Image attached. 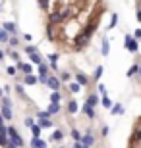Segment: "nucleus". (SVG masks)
<instances>
[{"instance_id":"6ab92c4d","label":"nucleus","mask_w":141,"mask_h":148,"mask_svg":"<svg viewBox=\"0 0 141 148\" xmlns=\"http://www.w3.org/2000/svg\"><path fill=\"white\" fill-rule=\"evenodd\" d=\"M29 60H31L33 64H37V66H41V64H43V60H41V56H39V52H37V50L29 54Z\"/></svg>"},{"instance_id":"c85d7f7f","label":"nucleus","mask_w":141,"mask_h":148,"mask_svg":"<svg viewBox=\"0 0 141 148\" xmlns=\"http://www.w3.org/2000/svg\"><path fill=\"white\" fill-rule=\"evenodd\" d=\"M101 104H103L104 108H108V110H110V108H112V100H110L108 96H103V98H101Z\"/></svg>"},{"instance_id":"72a5a7b5","label":"nucleus","mask_w":141,"mask_h":148,"mask_svg":"<svg viewBox=\"0 0 141 148\" xmlns=\"http://www.w3.org/2000/svg\"><path fill=\"white\" fill-rule=\"evenodd\" d=\"M8 44H10L12 48H16L17 44H19V38H17V37H10V40H8Z\"/></svg>"},{"instance_id":"f257e3e1","label":"nucleus","mask_w":141,"mask_h":148,"mask_svg":"<svg viewBox=\"0 0 141 148\" xmlns=\"http://www.w3.org/2000/svg\"><path fill=\"white\" fill-rule=\"evenodd\" d=\"M6 133H8V137H10V143H14L17 148H23V138H22V135L16 131V127H6Z\"/></svg>"},{"instance_id":"f03ea898","label":"nucleus","mask_w":141,"mask_h":148,"mask_svg":"<svg viewBox=\"0 0 141 148\" xmlns=\"http://www.w3.org/2000/svg\"><path fill=\"white\" fill-rule=\"evenodd\" d=\"M0 115L4 117V119H12L14 115H12V102L10 98H2L0 102Z\"/></svg>"},{"instance_id":"cd10ccee","label":"nucleus","mask_w":141,"mask_h":148,"mask_svg":"<svg viewBox=\"0 0 141 148\" xmlns=\"http://www.w3.org/2000/svg\"><path fill=\"white\" fill-rule=\"evenodd\" d=\"M62 138H64V131H54L52 133V137H50V140H62Z\"/></svg>"},{"instance_id":"9b49d317","label":"nucleus","mask_w":141,"mask_h":148,"mask_svg":"<svg viewBox=\"0 0 141 148\" xmlns=\"http://www.w3.org/2000/svg\"><path fill=\"white\" fill-rule=\"evenodd\" d=\"M81 144H85V146H91L93 143H95V138L91 137V129H87L85 135H81V140H79Z\"/></svg>"},{"instance_id":"412c9836","label":"nucleus","mask_w":141,"mask_h":148,"mask_svg":"<svg viewBox=\"0 0 141 148\" xmlns=\"http://www.w3.org/2000/svg\"><path fill=\"white\" fill-rule=\"evenodd\" d=\"M47 112H49V115H56L60 112V104H52V102H50L49 108H47Z\"/></svg>"},{"instance_id":"8fccbe9b","label":"nucleus","mask_w":141,"mask_h":148,"mask_svg":"<svg viewBox=\"0 0 141 148\" xmlns=\"http://www.w3.org/2000/svg\"><path fill=\"white\" fill-rule=\"evenodd\" d=\"M4 148H17V146H16V144H14V143H10V140H8V144H6Z\"/></svg>"},{"instance_id":"5701e85b","label":"nucleus","mask_w":141,"mask_h":148,"mask_svg":"<svg viewBox=\"0 0 141 148\" xmlns=\"http://www.w3.org/2000/svg\"><path fill=\"white\" fill-rule=\"evenodd\" d=\"M122 112H124V108H122V104H114L112 108H110V114H112V115H120Z\"/></svg>"},{"instance_id":"ddd939ff","label":"nucleus","mask_w":141,"mask_h":148,"mask_svg":"<svg viewBox=\"0 0 141 148\" xmlns=\"http://www.w3.org/2000/svg\"><path fill=\"white\" fill-rule=\"evenodd\" d=\"M17 69H19L23 75H31L33 73V66L31 64H22V62H17Z\"/></svg>"},{"instance_id":"4468645a","label":"nucleus","mask_w":141,"mask_h":148,"mask_svg":"<svg viewBox=\"0 0 141 148\" xmlns=\"http://www.w3.org/2000/svg\"><path fill=\"white\" fill-rule=\"evenodd\" d=\"M81 110L87 114V117H89V119H95V117H97V112H95V108H91V106L83 104V106H81Z\"/></svg>"},{"instance_id":"3c124183","label":"nucleus","mask_w":141,"mask_h":148,"mask_svg":"<svg viewBox=\"0 0 141 148\" xmlns=\"http://www.w3.org/2000/svg\"><path fill=\"white\" fill-rule=\"evenodd\" d=\"M50 69L52 71H58V64H50Z\"/></svg>"},{"instance_id":"c756f323","label":"nucleus","mask_w":141,"mask_h":148,"mask_svg":"<svg viewBox=\"0 0 141 148\" xmlns=\"http://www.w3.org/2000/svg\"><path fill=\"white\" fill-rule=\"evenodd\" d=\"M118 25V14H112V17H110V25H108V29H114Z\"/></svg>"},{"instance_id":"37998d69","label":"nucleus","mask_w":141,"mask_h":148,"mask_svg":"<svg viewBox=\"0 0 141 148\" xmlns=\"http://www.w3.org/2000/svg\"><path fill=\"white\" fill-rule=\"evenodd\" d=\"M99 92L103 94V96H106V88H104V85H99Z\"/></svg>"},{"instance_id":"de8ad7c7","label":"nucleus","mask_w":141,"mask_h":148,"mask_svg":"<svg viewBox=\"0 0 141 148\" xmlns=\"http://www.w3.org/2000/svg\"><path fill=\"white\" fill-rule=\"evenodd\" d=\"M135 16H137V21L141 23V10H139V8H137V12H135Z\"/></svg>"},{"instance_id":"f8f14e48","label":"nucleus","mask_w":141,"mask_h":148,"mask_svg":"<svg viewBox=\"0 0 141 148\" xmlns=\"http://www.w3.org/2000/svg\"><path fill=\"white\" fill-rule=\"evenodd\" d=\"M99 102H101L99 94H95V92H93V94H89V96H87V102H85V104H87V106H91V108H97V106H99Z\"/></svg>"},{"instance_id":"39448f33","label":"nucleus","mask_w":141,"mask_h":148,"mask_svg":"<svg viewBox=\"0 0 141 148\" xmlns=\"http://www.w3.org/2000/svg\"><path fill=\"white\" fill-rule=\"evenodd\" d=\"M49 23L50 25H62V17H60V12L54 10V12H49Z\"/></svg>"},{"instance_id":"9d476101","label":"nucleus","mask_w":141,"mask_h":148,"mask_svg":"<svg viewBox=\"0 0 141 148\" xmlns=\"http://www.w3.org/2000/svg\"><path fill=\"white\" fill-rule=\"evenodd\" d=\"M2 29H4L6 33H10V37H16V33H17L16 23H12V21H6L4 25H2Z\"/></svg>"},{"instance_id":"423d86ee","label":"nucleus","mask_w":141,"mask_h":148,"mask_svg":"<svg viewBox=\"0 0 141 148\" xmlns=\"http://www.w3.org/2000/svg\"><path fill=\"white\" fill-rule=\"evenodd\" d=\"M44 85H47L50 90H58V88H60V79H58V77H54V75H49V79H47Z\"/></svg>"},{"instance_id":"dca6fc26","label":"nucleus","mask_w":141,"mask_h":148,"mask_svg":"<svg viewBox=\"0 0 141 148\" xmlns=\"http://www.w3.org/2000/svg\"><path fill=\"white\" fill-rule=\"evenodd\" d=\"M23 83H25V85H37V83H39V77L33 75V73H31V75H25V77H23Z\"/></svg>"},{"instance_id":"c9c22d12","label":"nucleus","mask_w":141,"mask_h":148,"mask_svg":"<svg viewBox=\"0 0 141 148\" xmlns=\"http://www.w3.org/2000/svg\"><path fill=\"white\" fill-rule=\"evenodd\" d=\"M37 117H39V119H49L50 115H49V112H47V110H43V112H37Z\"/></svg>"},{"instance_id":"b1692460","label":"nucleus","mask_w":141,"mask_h":148,"mask_svg":"<svg viewBox=\"0 0 141 148\" xmlns=\"http://www.w3.org/2000/svg\"><path fill=\"white\" fill-rule=\"evenodd\" d=\"M103 69H104L103 66H97V69L93 71V79H95V81H99V79L103 77Z\"/></svg>"},{"instance_id":"6e6d98bb","label":"nucleus","mask_w":141,"mask_h":148,"mask_svg":"<svg viewBox=\"0 0 141 148\" xmlns=\"http://www.w3.org/2000/svg\"><path fill=\"white\" fill-rule=\"evenodd\" d=\"M58 148H66V146H58Z\"/></svg>"},{"instance_id":"e433bc0d","label":"nucleus","mask_w":141,"mask_h":148,"mask_svg":"<svg viewBox=\"0 0 141 148\" xmlns=\"http://www.w3.org/2000/svg\"><path fill=\"white\" fill-rule=\"evenodd\" d=\"M6 73H8V75H12V77H14V75H16V73H17V67H14V66L6 67Z\"/></svg>"},{"instance_id":"aec40b11","label":"nucleus","mask_w":141,"mask_h":148,"mask_svg":"<svg viewBox=\"0 0 141 148\" xmlns=\"http://www.w3.org/2000/svg\"><path fill=\"white\" fill-rule=\"evenodd\" d=\"M29 129H31V135H33V138H41V127H39L37 123H33V125L29 127Z\"/></svg>"},{"instance_id":"2f4dec72","label":"nucleus","mask_w":141,"mask_h":148,"mask_svg":"<svg viewBox=\"0 0 141 148\" xmlns=\"http://www.w3.org/2000/svg\"><path fill=\"white\" fill-rule=\"evenodd\" d=\"M137 71H139V66H137V64H133V66H131L130 69H128V77H133Z\"/></svg>"},{"instance_id":"1a4fd4ad","label":"nucleus","mask_w":141,"mask_h":148,"mask_svg":"<svg viewBox=\"0 0 141 148\" xmlns=\"http://www.w3.org/2000/svg\"><path fill=\"white\" fill-rule=\"evenodd\" d=\"M76 83L79 85V87H87V85H89V77H87L85 73L77 71V73H76Z\"/></svg>"},{"instance_id":"a211bd4d","label":"nucleus","mask_w":141,"mask_h":148,"mask_svg":"<svg viewBox=\"0 0 141 148\" xmlns=\"http://www.w3.org/2000/svg\"><path fill=\"white\" fill-rule=\"evenodd\" d=\"M8 140H10V138H8V133H6V129H0V146L4 148L6 144H8Z\"/></svg>"},{"instance_id":"4d7b16f0","label":"nucleus","mask_w":141,"mask_h":148,"mask_svg":"<svg viewBox=\"0 0 141 148\" xmlns=\"http://www.w3.org/2000/svg\"><path fill=\"white\" fill-rule=\"evenodd\" d=\"M139 10H141V8H139Z\"/></svg>"},{"instance_id":"864d4df0","label":"nucleus","mask_w":141,"mask_h":148,"mask_svg":"<svg viewBox=\"0 0 141 148\" xmlns=\"http://www.w3.org/2000/svg\"><path fill=\"white\" fill-rule=\"evenodd\" d=\"M2 96H4V90H2V88H0V98H2Z\"/></svg>"},{"instance_id":"0eeeda50","label":"nucleus","mask_w":141,"mask_h":148,"mask_svg":"<svg viewBox=\"0 0 141 148\" xmlns=\"http://www.w3.org/2000/svg\"><path fill=\"white\" fill-rule=\"evenodd\" d=\"M47 37H49V40H58V33H56V25H50V23H47Z\"/></svg>"},{"instance_id":"6e6552de","label":"nucleus","mask_w":141,"mask_h":148,"mask_svg":"<svg viewBox=\"0 0 141 148\" xmlns=\"http://www.w3.org/2000/svg\"><path fill=\"white\" fill-rule=\"evenodd\" d=\"M137 143H141V129H139V127H135V129H133V133H131V137H130V146H135Z\"/></svg>"},{"instance_id":"a878e982","label":"nucleus","mask_w":141,"mask_h":148,"mask_svg":"<svg viewBox=\"0 0 141 148\" xmlns=\"http://www.w3.org/2000/svg\"><path fill=\"white\" fill-rule=\"evenodd\" d=\"M8 40H10V33H6L4 29L0 27V42H4V44H6Z\"/></svg>"},{"instance_id":"5fc2aeb1","label":"nucleus","mask_w":141,"mask_h":148,"mask_svg":"<svg viewBox=\"0 0 141 148\" xmlns=\"http://www.w3.org/2000/svg\"><path fill=\"white\" fill-rule=\"evenodd\" d=\"M137 73H139V75H141V66H139V71H137Z\"/></svg>"},{"instance_id":"20e7f679","label":"nucleus","mask_w":141,"mask_h":148,"mask_svg":"<svg viewBox=\"0 0 141 148\" xmlns=\"http://www.w3.org/2000/svg\"><path fill=\"white\" fill-rule=\"evenodd\" d=\"M50 67L47 66V64H41L39 66V81L41 83H47V79H49V75H50Z\"/></svg>"},{"instance_id":"f704fd0d","label":"nucleus","mask_w":141,"mask_h":148,"mask_svg":"<svg viewBox=\"0 0 141 148\" xmlns=\"http://www.w3.org/2000/svg\"><path fill=\"white\" fill-rule=\"evenodd\" d=\"M70 79H72V73H68V71L60 73V81H70Z\"/></svg>"},{"instance_id":"4c0bfd02","label":"nucleus","mask_w":141,"mask_h":148,"mask_svg":"<svg viewBox=\"0 0 141 148\" xmlns=\"http://www.w3.org/2000/svg\"><path fill=\"white\" fill-rule=\"evenodd\" d=\"M8 54H10V58H12L14 62H16V64L19 62V54H17V52H8Z\"/></svg>"},{"instance_id":"ea45409f","label":"nucleus","mask_w":141,"mask_h":148,"mask_svg":"<svg viewBox=\"0 0 141 148\" xmlns=\"http://www.w3.org/2000/svg\"><path fill=\"white\" fill-rule=\"evenodd\" d=\"M39 6H41L43 10H49V0H39Z\"/></svg>"},{"instance_id":"09e8293b","label":"nucleus","mask_w":141,"mask_h":148,"mask_svg":"<svg viewBox=\"0 0 141 148\" xmlns=\"http://www.w3.org/2000/svg\"><path fill=\"white\" fill-rule=\"evenodd\" d=\"M0 129H6V125H4V117L0 115Z\"/></svg>"},{"instance_id":"79ce46f5","label":"nucleus","mask_w":141,"mask_h":148,"mask_svg":"<svg viewBox=\"0 0 141 148\" xmlns=\"http://www.w3.org/2000/svg\"><path fill=\"white\" fill-rule=\"evenodd\" d=\"M133 38H135V40H141V29H135V33H133Z\"/></svg>"},{"instance_id":"4be33fe9","label":"nucleus","mask_w":141,"mask_h":148,"mask_svg":"<svg viewBox=\"0 0 141 148\" xmlns=\"http://www.w3.org/2000/svg\"><path fill=\"white\" fill-rule=\"evenodd\" d=\"M39 127H41V129H50V127H52V119H39V123H37Z\"/></svg>"},{"instance_id":"a19ab883","label":"nucleus","mask_w":141,"mask_h":148,"mask_svg":"<svg viewBox=\"0 0 141 148\" xmlns=\"http://www.w3.org/2000/svg\"><path fill=\"white\" fill-rule=\"evenodd\" d=\"M14 88H16V92H17V94H23V85H22V83H17Z\"/></svg>"},{"instance_id":"c03bdc74","label":"nucleus","mask_w":141,"mask_h":148,"mask_svg":"<svg viewBox=\"0 0 141 148\" xmlns=\"http://www.w3.org/2000/svg\"><path fill=\"white\" fill-rule=\"evenodd\" d=\"M33 123H35V121H33V117H25V125H27V127H31Z\"/></svg>"},{"instance_id":"a18cd8bd","label":"nucleus","mask_w":141,"mask_h":148,"mask_svg":"<svg viewBox=\"0 0 141 148\" xmlns=\"http://www.w3.org/2000/svg\"><path fill=\"white\" fill-rule=\"evenodd\" d=\"M101 135H103V137H106V135H108V127H106V125L101 129Z\"/></svg>"},{"instance_id":"58836bf2","label":"nucleus","mask_w":141,"mask_h":148,"mask_svg":"<svg viewBox=\"0 0 141 148\" xmlns=\"http://www.w3.org/2000/svg\"><path fill=\"white\" fill-rule=\"evenodd\" d=\"M49 62H50V64H58V54H50Z\"/></svg>"},{"instance_id":"473e14b6","label":"nucleus","mask_w":141,"mask_h":148,"mask_svg":"<svg viewBox=\"0 0 141 148\" xmlns=\"http://www.w3.org/2000/svg\"><path fill=\"white\" fill-rule=\"evenodd\" d=\"M72 138H74L76 143H79V140H81V133L77 131V129H72Z\"/></svg>"},{"instance_id":"7ed1b4c3","label":"nucleus","mask_w":141,"mask_h":148,"mask_svg":"<svg viewBox=\"0 0 141 148\" xmlns=\"http://www.w3.org/2000/svg\"><path fill=\"white\" fill-rule=\"evenodd\" d=\"M124 46L128 50H130L131 54H135L137 50H139V46H137V40L133 37H131V35H126V40H124Z\"/></svg>"},{"instance_id":"7c9ffc66","label":"nucleus","mask_w":141,"mask_h":148,"mask_svg":"<svg viewBox=\"0 0 141 148\" xmlns=\"http://www.w3.org/2000/svg\"><path fill=\"white\" fill-rule=\"evenodd\" d=\"M110 52V44H108V38H103V54L106 56Z\"/></svg>"},{"instance_id":"393cba45","label":"nucleus","mask_w":141,"mask_h":148,"mask_svg":"<svg viewBox=\"0 0 141 148\" xmlns=\"http://www.w3.org/2000/svg\"><path fill=\"white\" fill-rule=\"evenodd\" d=\"M50 102H52V104H60V92L58 90H52V92H50Z\"/></svg>"},{"instance_id":"603ef678","label":"nucleus","mask_w":141,"mask_h":148,"mask_svg":"<svg viewBox=\"0 0 141 148\" xmlns=\"http://www.w3.org/2000/svg\"><path fill=\"white\" fill-rule=\"evenodd\" d=\"M4 58H6V52H4V50H0V60H4Z\"/></svg>"},{"instance_id":"bb28decb","label":"nucleus","mask_w":141,"mask_h":148,"mask_svg":"<svg viewBox=\"0 0 141 148\" xmlns=\"http://www.w3.org/2000/svg\"><path fill=\"white\" fill-rule=\"evenodd\" d=\"M68 90H70L72 94H77L79 90H81V87H79L77 83H70V87H68Z\"/></svg>"},{"instance_id":"2eb2a0df","label":"nucleus","mask_w":141,"mask_h":148,"mask_svg":"<svg viewBox=\"0 0 141 148\" xmlns=\"http://www.w3.org/2000/svg\"><path fill=\"white\" fill-rule=\"evenodd\" d=\"M29 146H31V148H47V143H44L43 138H31Z\"/></svg>"},{"instance_id":"49530a36","label":"nucleus","mask_w":141,"mask_h":148,"mask_svg":"<svg viewBox=\"0 0 141 148\" xmlns=\"http://www.w3.org/2000/svg\"><path fill=\"white\" fill-rule=\"evenodd\" d=\"M74 148H89V146H85V144H81V143H76V144H74Z\"/></svg>"},{"instance_id":"f3484780","label":"nucleus","mask_w":141,"mask_h":148,"mask_svg":"<svg viewBox=\"0 0 141 148\" xmlns=\"http://www.w3.org/2000/svg\"><path fill=\"white\" fill-rule=\"evenodd\" d=\"M66 110H68V114L74 115V114L77 112V102H76V100H68V106H66Z\"/></svg>"}]
</instances>
